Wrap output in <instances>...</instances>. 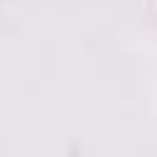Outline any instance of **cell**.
<instances>
[]
</instances>
